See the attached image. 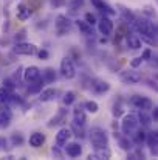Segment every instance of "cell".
<instances>
[{"label": "cell", "mask_w": 158, "mask_h": 160, "mask_svg": "<svg viewBox=\"0 0 158 160\" xmlns=\"http://www.w3.org/2000/svg\"><path fill=\"white\" fill-rule=\"evenodd\" d=\"M11 90H8L6 87H0V104H6L11 100Z\"/></svg>", "instance_id": "4316f807"}, {"label": "cell", "mask_w": 158, "mask_h": 160, "mask_svg": "<svg viewBox=\"0 0 158 160\" xmlns=\"http://www.w3.org/2000/svg\"><path fill=\"white\" fill-rule=\"evenodd\" d=\"M42 78H44V81H45L47 84H50V82H54V81H56V73H54L53 68H45Z\"/></svg>", "instance_id": "83f0119b"}, {"label": "cell", "mask_w": 158, "mask_h": 160, "mask_svg": "<svg viewBox=\"0 0 158 160\" xmlns=\"http://www.w3.org/2000/svg\"><path fill=\"white\" fill-rule=\"evenodd\" d=\"M92 2V5L98 9V11H101L104 16H115L116 14V11L107 3V2H104V0H90Z\"/></svg>", "instance_id": "30bf717a"}, {"label": "cell", "mask_w": 158, "mask_h": 160, "mask_svg": "<svg viewBox=\"0 0 158 160\" xmlns=\"http://www.w3.org/2000/svg\"><path fill=\"white\" fill-rule=\"evenodd\" d=\"M115 138H118V143L121 146V149L124 151H130L133 148V142L129 138V135H119V134H115Z\"/></svg>", "instance_id": "e0dca14e"}, {"label": "cell", "mask_w": 158, "mask_h": 160, "mask_svg": "<svg viewBox=\"0 0 158 160\" xmlns=\"http://www.w3.org/2000/svg\"><path fill=\"white\" fill-rule=\"evenodd\" d=\"M65 152H67V156H68V157L76 159V157H79V156H81V152H82V146H81L79 143H76V142L68 143V145H67V148H65Z\"/></svg>", "instance_id": "5bb4252c"}, {"label": "cell", "mask_w": 158, "mask_h": 160, "mask_svg": "<svg viewBox=\"0 0 158 160\" xmlns=\"http://www.w3.org/2000/svg\"><path fill=\"white\" fill-rule=\"evenodd\" d=\"M138 126H140V120H138L136 115H133V113L124 115L122 123H121V131H122L124 135H129V137H130V135L138 129Z\"/></svg>", "instance_id": "7a4b0ae2"}, {"label": "cell", "mask_w": 158, "mask_h": 160, "mask_svg": "<svg viewBox=\"0 0 158 160\" xmlns=\"http://www.w3.org/2000/svg\"><path fill=\"white\" fill-rule=\"evenodd\" d=\"M157 2H158V0H157Z\"/></svg>", "instance_id": "f6af8a7d"}, {"label": "cell", "mask_w": 158, "mask_h": 160, "mask_svg": "<svg viewBox=\"0 0 158 160\" xmlns=\"http://www.w3.org/2000/svg\"><path fill=\"white\" fill-rule=\"evenodd\" d=\"M146 142H147V145H149V148L152 149L155 145L158 143V131H154V132H151V134H147V138H146Z\"/></svg>", "instance_id": "4dcf8cb0"}, {"label": "cell", "mask_w": 158, "mask_h": 160, "mask_svg": "<svg viewBox=\"0 0 158 160\" xmlns=\"http://www.w3.org/2000/svg\"><path fill=\"white\" fill-rule=\"evenodd\" d=\"M22 78H23V81L25 82H33V81H36L37 78H41V70L36 67V65H30V67H26L25 68V72H23V75H22Z\"/></svg>", "instance_id": "9c48e42d"}, {"label": "cell", "mask_w": 158, "mask_h": 160, "mask_svg": "<svg viewBox=\"0 0 158 160\" xmlns=\"http://www.w3.org/2000/svg\"><path fill=\"white\" fill-rule=\"evenodd\" d=\"M121 115H122V107L119 106V104H118V106L115 104V107H113V117L118 118V117H121Z\"/></svg>", "instance_id": "74e56055"}, {"label": "cell", "mask_w": 158, "mask_h": 160, "mask_svg": "<svg viewBox=\"0 0 158 160\" xmlns=\"http://www.w3.org/2000/svg\"><path fill=\"white\" fill-rule=\"evenodd\" d=\"M56 97H57V90H56L54 87L44 89V90H41V93H39V100H41L42 103L54 101V100H56Z\"/></svg>", "instance_id": "4fadbf2b"}, {"label": "cell", "mask_w": 158, "mask_h": 160, "mask_svg": "<svg viewBox=\"0 0 158 160\" xmlns=\"http://www.w3.org/2000/svg\"><path fill=\"white\" fill-rule=\"evenodd\" d=\"M141 64H143V58H141V56H138V58H133V59L130 61V65H132V68H138Z\"/></svg>", "instance_id": "d590c367"}, {"label": "cell", "mask_w": 158, "mask_h": 160, "mask_svg": "<svg viewBox=\"0 0 158 160\" xmlns=\"http://www.w3.org/2000/svg\"><path fill=\"white\" fill-rule=\"evenodd\" d=\"M65 120H67V109H60V110L51 118V121L48 123V126H50V128H53V126H59V124H62Z\"/></svg>", "instance_id": "d6986e66"}, {"label": "cell", "mask_w": 158, "mask_h": 160, "mask_svg": "<svg viewBox=\"0 0 158 160\" xmlns=\"http://www.w3.org/2000/svg\"><path fill=\"white\" fill-rule=\"evenodd\" d=\"M30 146H33V148H41L44 143H45V135L42 134V132H33L31 135H30Z\"/></svg>", "instance_id": "9a60e30c"}, {"label": "cell", "mask_w": 158, "mask_h": 160, "mask_svg": "<svg viewBox=\"0 0 158 160\" xmlns=\"http://www.w3.org/2000/svg\"><path fill=\"white\" fill-rule=\"evenodd\" d=\"M151 56H152V52H151L149 48H146V50L143 52V54H141L143 61H149V59H151Z\"/></svg>", "instance_id": "f35d334b"}, {"label": "cell", "mask_w": 158, "mask_h": 160, "mask_svg": "<svg viewBox=\"0 0 158 160\" xmlns=\"http://www.w3.org/2000/svg\"><path fill=\"white\" fill-rule=\"evenodd\" d=\"M70 27H71V22H70V19L67 16H64V14L57 16V19H56V30H57L59 36H64L65 33H68Z\"/></svg>", "instance_id": "52a82bcc"}, {"label": "cell", "mask_w": 158, "mask_h": 160, "mask_svg": "<svg viewBox=\"0 0 158 160\" xmlns=\"http://www.w3.org/2000/svg\"><path fill=\"white\" fill-rule=\"evenodd\" d=\"M152 120L158 121V107H155V109H154V115H152Z\"/></svg>", "instance_id": "ee69618b"}, {"label": "cell", "mask_w": 158, "mask_h": 160, "mask_svg": "<svg viewBox=\"0 0 158 160\" xmlns=\"http://www.w3.org/2000/svg\"><path fill=\"white\" fill-rule=\"evenodd\" d=\"M119 11H121V14H122V19H124L127 23H132V22L136 19V16H135L132 11H129L127 8H124V6H119Z\"/></svg>", "instance_id": "d4e9b609"}, {"label": "cell", "mask_w": 158, "mask_h": 160, "mask_svg": "<svg viewBox=\"0 0 158 160\" xmlns=\"http://www.w3.org/2000/svg\"><path fill=\"white\" fill-rule=\"evenodd\" d=\"M71 132H73V135H76L78 138H84V126L82 124H78V123H74L73 121V124H71Z\"/></svg>", "instance_id": "f1b7e54d"}, {"label": "cell", "mask_w": 158, "mask_h": 160, "mask_svg": "<svg viewBox=\"0 0 158 160\" xmlns=\"http://www.w3.org/2000/svg\"><path fill=\"white\" fill-rule=\"evenodd\" d=\"M90 143L92 146L96 149H103L108 146V137H107V132H105L103 128H93L90 131Z\"/></svg>", "instance_id": "6da1fadb"}, {"label": "cell", "mask_w": 158, "mask_h": 160, "mask_svg": "<svg viewBox=\"0 0 158 160\" xmlns=\"http://www.w3.org/2000/svg\"><path fill=\"white\" fill-rule=\"evenodd\" d=\"M16 86H17V82L16 81H12L11 78H6V79H3V87H6L8 90H14L16 89Z\"/></svg>", "instance_id": "e575fe53"}, {"label": "cell", "mask_w": 158, "mask_h": 160, "mask_svg": "<svg viewBox=\"0 0 158 160\" xmlns=\"http://www.w3.org/2000/svg\"><path fill=\"white\" fill-rule=\"evenodd\" d=\"M129 103H130V106L136 107V109H140V110H152V101L147 98V97H141V95H133L130 100H129Z\"/></svg>", "instance_id": "3957f363"}, {"label": "cell", "mask_w": 158, "mask_h": 160, "mask_svg": "<svg viewBox=\"0 0 158 160\" xmlns=\"http://www.w3.org/2000/svg\"><path fill=\"white\" fill-rule=\"evenodd\" d=\"M92 90H93L95 93L101 95V93H105V92L110 90V84L105 82V81H101V79H96V81H93V84H92Z\"/></svg>", "instance_id": "2e32d148"}, {"label": "cell", "mask_w": 158, "mask_h": 160, "mask_svg": "<svg viewBox=\"0 0 158 160\" xmlns=\"http://www.w3.org/2000/svg\"><path fill=\"white\" fill-rule=\"evenodd\" d=\"M39 58H41V59H47V58H48V52H47V50H41V52H39Z\"/></svg>", "instance_id": "b9f144b4"}, {"label": "cell", "mask_w": 158, "mask_h": 160, "mask_svg": "<svg viewBox=\"0 0 158 160\" xmlns=\"http://www.w3.org/2000/svg\"><path fill=\"white\" fill-rule=\"evenodd\" d=\"M98 31L107 38V36H110L112 33H113V22L107 17V16H103L99 20H98Z\"/></svg>", "instance_id": "8992f818"}, {"label": "cell", "mask_w": 158, "mask_h": 160, "mask_svg": "<svg viewBox=\"0 0 158 160\" xmlns=\"http://www.w3.org/2000/svg\"><path fill=\"white\" fill-rule=\"evenodd\" d=\"M84 109L87 110V112H90V113H96L98 110H99V106H98V103L96 101H85L84 103Z\"/></svg>", "instance_id": "1f68e13d"}, {"label": "cell", "mask_w": 158, "mask_h": 160, "mask_svg": "<svg viewBox=\"0 0 158 160\" xmlns=\"http://www.w3.org/2000/svg\"><path fill=\"white\" fill-rule=\"evenodd\" d=\"M110 151L107 148H103V149H96L95 154H90L89 159H93V160H99V159H110Z\"/></svg>", "instance_id": "cb8c5ba5"}, {"label": "cell", "mask_w": 158, "mask_h": 160, "mask_svg": "<svg viewBox=\"0 0 158 160\" xmlns=\"http://www.w3.org/2000/svg\"><path fill=\"white\" fill-rule=\"evenodd\" d=\"M6 146V138H3V137H0V151L3 149Z\"/></svg>", "instance_id": "7bdbcfd3"}, {"label": "cell", "mask_w": 158, "mask_h": 160, "mask_svg": "<svg viewBox=\"0 0 158 160\" xmlns=\"http://www.w3.org/2000/svg\"><path fill=\"white\" fill-rule=\"evenodd\" d=\"M60 75L65 79H73L76 76V68H74V64L70 58H64L60 61Z\"/></svg>", "instance_id": "277c9868"}, {"label": "cell", "mask_w": 158, "mask_h": 160, "mask_svg": "<svg viewBox=\"0 0 158 160\" xmlns=\"http://www.w3.org/2000/svg\"><path fill=\"white\" fill-rule=\"evenodd\" d=\"M50 2H51V5L54 8H60V6L65 5V0H50Z\"/></svg>", "instance_id": "ab89813d"}, {"label": "cell", "mask_w": 158, "mask_h": 160, "mask_svg": "<svg viewBox=\"0 0 158 160\" xmlns=\"http://www.w3.org/2000/svg\"><path fill=\"white\" fill-rule=\"evenodd\" d=\"M119 79L124 82V84H138L141 81V75L135 70H126L121 73Z\"/></svg>", "instance_id": "ba28073f"}, {"label": "cell", "mask_w": 158, "mask_h": 160, "mask_svg": "<svg viewBox=\"0 0 158 160\" xmlns=\"http://www.w3.org/2000/svg\"><path fill=\"white\" fill-rule=\"evenodd\" d=\"M30 16H31V9L26 5H23V3L17 5V19L19 20H26V19H30Z\"/></svg>", "instance_id": "44dd1931"}, {"label": "cell", "mask_w": 158, "mask_h": 160, "mask_svg": "<svg viewBox=\"0 0 158 160\" xmlns=\"http://www.w3.org/2000/svg\"><path fill=\"white\" fill-rule=\"evenodd\" d=\"M14 39H16V42H20V41H23V39H25V31L22 30L19 34H16V38H14Z\"/></svg>", "instance_id": "60d3db41"}, {"label": "cell", "mask_w": 158, "mask_h": 160, "mask_svg": "<svg viewBox=\"0 0 158 160\" xmlns=\"http://www.w3.org/2000/svg\"><path fill=\"white\" fill-rule=\"evenodd\" d=\"M11 120H12V110L3 104L0 107V128H8Z\"/></svg>", "instance_id": "7c38bea8"}, {"label": "cell", "mask_w": 158, "mask_h": 160, "mask_svg": "<svg viewBox=\"0 0 158 160\" xmlns=\"http://www.w3.org/2000/svg\"><path fill=\"white\" fill-rule=\"evenodd\" d=\"M14 53L31 56V54L37 53V47H36L34 44H30V42H17V44L14 45Z\"/></svg>", "instance_id": "5b68a950"}, {"label": "cell", "mask_w": 158, "mask_h": 160, "mask_svg": "<svg viewBox=\"0 0 158 160\" xmlns=\"http://www.w3.org/2000/svg\"><path fill=\"white\" fill-rule=\"evenodd\" d=\"M130 137L133 138V143H138V145H140V143L146 142V138H147V134H146L144 131H138V129H136V131H135V132H133Z\"/></svg>", "instance_id": "484cf974"}, {"label": "cell", "mask_w": 158, "mask_h": 160, "mask_svg": "<svg viewBox=\"0 0 158 160\" xmlns=\"http://www.w3.org/2000/svg\"><path fill=\"white\" fill-rule=\"evenodd\" d=\"M85 20H87L90 25H95V23H98V22H96V17H95L92 12H87V14H85Z\"/></svg>", "instance_id": "8d00e7d4"}, {"label": "cell", "mask_w": 158, "mask_h": 160, "mask_svg": "<svg viewBox=\"0 0 158 160\" xmlns=\"http://www.w3.org/2000/svg\"><path fill=\"white\" fill-rule=\"evenodd\" d=\"M44 84H45L44 78H37L36 81L30 82V87H28V93H41V90H42Z\"/></svg>", "instance_id": "7402d4cb"}, {"label": "cell", "mask_w": 158, "mask_h": 160, "mask_svg": "<svg viewBox=\"0 0 158 160\" xmlns=\"http://www.w3.org/2000/svg\"><path fill=\"white\" fill-rule=\"evenodd\" d=\"M70 137H71V129H68V128L59 129V132L56 134V146H57V148L65 146Z\"/></svg>", "instance_id": "8fae6325"}, {"label": "cell", "mask_w": 158, "mask_h": 160, "mask_svg": "<svg viewBox=\"0 0 158 160\" xmlns=\"http://www.w3.org/2000/svg\"><path fill=\"white\" fill-rule=\"evenodd\" d=\"M62 101H64V104L65 106H71L74 101H76V95H74V92H67L65 95H64V98H62Z\"/></svg>", "instance_id": "d6a6232c"}, {"label": "cell", "mask_w": 158, "mask_h": 160, "mask_svg": "<svg viewBox=\"0 0 158 160\" xmlns=\"http://www.w3.org/2000/svg\"><path fill=\"white\" fill-rule=\"evenodd\" d=\"M76 27L85 36H92L93 34V25H90L87 20H76Z\"/></svg>", "instance_id": "ffe728a7"}, {"label": "cell", "mask_w": 158, "mask_h": 160, "mask_svg": "<svg viewBox=\"0 0 158 160\" xmlns=\"http://www.w3.org/2000/svg\"><path fill=\"white\" fill-rule=\"evenodd\" d=\"M11 143H12V146H22V143H23V135H22L20 132L12 134V137H11Z\"/></svg>", "instance_id": "836d02e7"}, {"label": "cell", "mask_w": 158, "mask_h": 160, "mask_svg": "<svg viewBox=\"0 0 158 160\" xmlns=\"http://www.w3.org/2000/svg\"><path fill=\"white\" fill-rule=\"evenodd\" d=\"M73 121L78 123V124H85L87 121V117H85V109H82L81 106H78L74 110H73Z\"/></svg>", "instance_id": "ac0fdd59"}, {"label": "cell", "mask_w": 158, "mask_h": 160, "mask_svg": "<svg viewBox=\"0 0 158 160\" xmlns=\"http://www.w3.org/2000/svg\"><path fill=\"white\" fill-rule=\"evenodd\" d=\"M127 47L132 48V50H140L141 48V39L135 34L127 36Z\"/></svg>", "instance_id": "603a6c76"}, {"label": "cell", "mask_w": 158, "mask_h": 160, "mask_svg": "<svg viewBox=\"0 0 158 160\" xmlns=\"http://www.w3.org/2000/svg\"><path fill=\"white\" fill-rule=\"evenodd\" d=\"M138 120H140V124L143 126H149L151 121H152V117L146 113V110H140V115H138Z\"/></svg>", "instance_id": "f546056e"}]
</instances>
